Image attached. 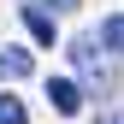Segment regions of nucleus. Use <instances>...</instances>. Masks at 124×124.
Returning a JSON list of instances; mask_svg holds the SVG:
<instances>
[{"label":"nucleus","mask_w":124,"mask_h":124,"mask_svg":"<svg viewBox=\"0 0 124 124\" xmlns=\"http://www.w3.org/2000/svg\"><path fill=\"white\" fill-rule=\"evenodd\" d=\"M0 124H30V112L18 106V95H0Z\"/></svg>","instance_id":"5"},{"label":"nucleus","mask_w":124,"mask_h":124,"mask_svg":"<svg viewBox=\"0 0 124 124\" xmlns=\"http://www.w3.org/2000/svg\"><path fill=\"white\" fill-rule=\"evenodd\" d=\"M24 24H30V36H36L41 47H53V12L47 6H24Z\"/></svg>","instance_id":"2"},{"label":"nucleus","mask_w":124,"mask_h":124,"mask_svg":"<svg viewBox=\"0 0 124 124\" xmlns=\"http://www.w3.org/2000/svg\"><path fill=\"white\" fill-rule=\"evenodd\" d=\"M71 59H77V71H83L89 83H101V59H95V47H89V41H71Z\"/></svg>","instance_id":"4"},{"label":"nucleus","mask_w":124,"mask_h":124,"mask_svg":"<svg viewBox=\"0 0 124 124\" xmlns=\"http://www.w3.org/2000/svg\"><path fill=\"white\" fill-rule=\"evenodd\" d=\"M18 77H30V53L24 47H0V83H18Z\"/></svg>","instance_id":"3"},{"label":"nucleus","mask_w":124,"mask_h":124,"mask_svg":"<svg viewBox=\"0 0 124 124\" xmlns=\"http://www.w3.org/2000/svg\"><path fill=\"white\" fill-rule=\"evenodd\" d=\"M106 124H118V118H106Z\"/></svg>","instance_id":"8"},{"label":"nucleus","mask_w":124,"mask_h":124,"mask_svg":"<svg viewBox=\"0 0 124 124\" xmlns=\"http://www.w3.org/2000/svg\"><path fill=\"white\" fill-rule=\"evenodd\" d=\"M101 36H106V47L118 53V36H124V24H118V12H112V18H106V24H101Z\"/></svg>","instance_id":"6"},{"label":"nucleus","mask_w":124,"mask_h":124,"mask_svg":"<svg viewBox=\"0 0 124 124\" xmlns=\"http://www.w3.org/2000/svg\"><path fill=\"white\" fill-rule=\"evenodd\" d=\"M53 6H59V12H77V0H53Z\"/></svg>","instance_id":"7"},{"label":"nucleus","mask_w":124,"mask_h":124,"mask_svg":"<svg viewBox=\"0 0 124 124\" xmlns=\"http://www.w3.org/2000/svg\"><path fill=\"white\" fill-rule=\"evenodd\" d=\"M47 101H53V112H83V89L71 83V77H47Z\"/></svg>","instance_id":"1"}]
</instances>
